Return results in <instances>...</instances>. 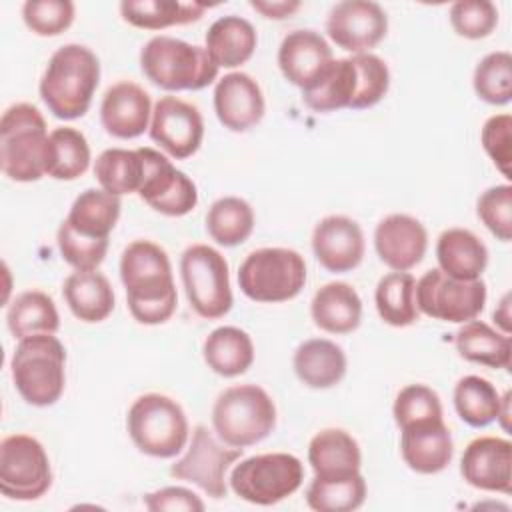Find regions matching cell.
<instances>
[{"label": "cell", "instance_id": "obj_1", "mask_svg": "<svg viewBox=\"0 0 512 512\" xmlns=\"http://www.w3.org/2000/svg\"><path fill=\"white\" fill-rule=\"evenodd\" d=\"M120 280L132 318L146 326L164 324L176 310L178 294L172 264L162 246L150 240L130 242L120 256Z\"/></svg>", "mask_w": 512, "mask_h": 512}, {"label": "cell", "instance_id": "obj_2", "mask_svg": "<svg viewBox=\"0 0 512 512\" xmlns=\"http://www.w3.org/2000/svg\"><path fill=\"white\" fill-rule=\"evenodd\" d=\"M98 82V56L88 46L64 44L46 64L40 80V98L56 118L76 120L88 112Z\"/></svg>", "mask_w": 512, "mask_h": 512}, {"label": "cell", "instance_id": "obj_3", "mask_svg": "<svg viewBox=\"0 0 512 512\" xmlns=\"http://www.w3.org/2000/svg\"><path fill=\"white\" fill-rule=\"evenodd\" d=\"M50 134L40 110L12 104L0 118V166L14 182H36L48 174Z\"/></svg>", "mask_w": 512, "mask_h": 512}, {"label": "cell", "instance_id": "obj_4", "mask_svg": "<svg viewBox=\"0 0 512 512\" xmlns=\"http://www.w3.org/2000/svg\"><path fill=\"white\" fill-rule=\"evenodd\" d=\"M10 372L24 402L38 408L52 406L66 386V350L54 334L22 338L14 348Z\"/></svg>", "mask_w": 512, "mask_h": 512}, {"label": "cell", "instance_id": "obj_5", "mask_svg": "<svg viewBox=\"0 0 512 512\" xmlns=\"http://www.w3.org/2000/svg\"><path fill=\"white\" fill-rule=\"evenodd\" d=\"M140 68L154 86L168 92L202 90L220 70L204 46L172 36L150 38L140 50Z\"/></svg>", "mask_w": 512, "mask_h": 512}, {"label": "cell", "instance_id": "obj_6", "mask_svg": "<svg viewBox=\"0 0 512 512\" xmlns=\"http://www.w3.org/2000/svg\"><path fill=\"white\" fill-rule=\"evenodd\" d=\"M216 436L234 448L262 442L276 426V406L268 392L256 384L230 386L212 406Z\"/></svg>", "mask_w": 512, "mask_h": 512}, {"label": "cell", "instance_id": "obj_7", "mask_svg": "<svg viewBox=\"0 0 512 512\" xmlns=\"http://www.w3.org/2000/svg\"><path fill=\"white\" fill-rule=\"evenodd\" d=\"M134 446L152 458H174L186 448L190 426L182 406L166 394L138 396L126 414Z\"/></svg>", "mask_w": 512, "mask_h": 512}, {"label": "cell", "instance_id": "obj_8", "mask_svg": "<svg viewBox=\"0 0 512 512\" xmlns=\"http://www.w3.org/2000/svg\"><path fill=\"white\" fill-rule=\"evenodd\" d=\"M306 284V262L292 248L252 250L238 268V286L254 302L276 304L296 298Z\"/></svg>", "mask_w": 512, "mask_h": 512}, {"label": "cell", "instance_id": "obj_9", "mask_svg": "<svg viewBox=\"0 0 512 512\" xmlns=\"http://www.w3.org/2000/svg\"><path fill=\"white\" fill-rule=\"evenodd\" d=\"M304 480L300 458L288 452L256 454L240 460L230 472L232 492L258 506H272L292 496Z\"/></svg>", "mask_w": 512, "mask_h": 512}, {"label": "cell", "instance_id": "obj_10", "mask_svg": "<svg viewBox=\"0 0 512 512\" xmlns=\"http://www.w3.org/2000/svg\"><path fill=\"white\" fill-rule=\"evenodd\" d=\"M180 276L194 312L206 320L222 318L232 308L226 258L208 244H192L180 256Z\"/></svg>", "mask_w": 512, "mask_h": 512}, {"label": "cell", "instance_id": "obj_11", "mask_svg": "<svg viewBox=\"0 0 512 512\" xmlns=\"http://www.w3.org/2000/svg\"><path fill=\"white\" fill-rule=\"evenodd\" d=\"M52 486V468L44 446L28 434H10L0 442V492L10 500H38Z\"/></svg>", "mask_w": 512, "mask_h": 512}, {"label": "cell", "instance_id": "obj_12", "mask_svg": "<svg viewBox=\"0 0 512 512\" xmlns=\"http://www.w3.org/2000/svg\"><path fill=\"white\" fill-rule=\"evenodd\" d=\"M484 304L486 284L482 278L458 280L440 268H432L416 280V306L430 318L464 324L478 318Z\"/></svg>", "mask_w": 512, "mask_h": 512}, {"label": "cell", "instance_id": "obj_13", "mask_svg": "<svg viewBox=\"0 0 512 512\" xmlns=\"http://www.w3.org/2000/svg\"><path fill=\"white\" fill-rule=\"evenodd\" d=\"M240 458L242 448L220 444L204 424H198L192 430V440L184 456L170 466V476L190 482L206 496L220 500L228 492L226 474Z\"/></svg>", "mask_w": 512, "mask_h": 512}, {"label": "cell", "instance_id": "obj_14", "mask_svg": "<svg viewBox=\"0 0 512 512\" xmlns=\"http://www.w3.org/2000/svg\"><path fill=\"white\" fill-rule=\"evenodd\" d=\"M144 174L138 196L164 216H186L198 204L196 184L154 148H138Z\"/></svg>", "mask_w": 512, "mask_h": 512}, {"label": "cell", "instance_id": "obj_15", "mask_svg": "<svg viewBox=\"0 0 512 512\" xmlns=\"http://www.w3.org/2000/svg\"><path fill=\"white\" fill-rule=\"evenodd\" d=\"M150 138L172 158H190L202 144L204 120L198 108L176 96H162L152 108Z\"/></svg>", "mask_w": 512, "mask_h": 512}, {"label": "cell", "instance_id": "obj_16", "mask_svg": "<svg viewBox=\"0 0 512 512\" xmlns=\"http://www.w3.org/2000/svg\"><path fill=\"white\" fill-rule=\"evenodd\" d=\"M326 32L330 40L352 54H362L380 44L388 32V16L370 0H344L332 6Z\"/></svg>", "mask_w": 512, "mask_h": 512}, {"label": "cell", "instance_id": "obj_17", "mask_svg": "<svg viewBox=\"0 0 512 512\" xmlns=\"http://www.w3.org/2000/svg\"><path fill=\"white\" fill-rule=\"evenodd\" d=\"M462 478L478 490L512 492V444L500 436L474 438L460 458Z\"/></svg>", "mask_w": 512, "mask_h": 512}, {"label": "cell", "instance_id": "obj_18", "mask_svg": "<svg viewBox=\"0 0 512 512\" xmlns=\"http://www.w3.org/2000/svg\"><path fill=\"white\" fill-rule=\"evenodd\" d=\"M374 248L388 268L408 272L422 262L428 248V232L414 216L390 214L374 230Z\"/></svg>", "mask_w": 512, "mask_h": 512}, {"label": "cell", "instance_id": "obj_19", "mask_svg": "<svg viewBox=\"0 0 512 512\" xmlns=\"http://www.w3.org/2000/svg\"><path fill=\"white\" fill-rule=\"evenodd\" d=\"M364 234L358 222L348 216H326L312 232V250L328 272H350L364 258Z\"/></svg>", "mask_w": 512, "mask_h": 512}, {"label": "cell", "instance_id": "obj_20", "mask_svg": "<svg viewBox=\"0 0 512 512\" xmlns=\"http://www.w3.org/2000/svg\"><path fill=\"white\" fill-rule=\"evenodd\" d=\"M152 100L150 94L128 80L112 84L100 104L102 128L120 140L138 138L150 128Z\"/></svg>", "mask_w": 512, "mask_h": 512}, {"label": "cell", "instance_id": "obj_21", "mask_svg": "<svg viewBox=\"0 0 512 512\" xmlns=\"http://www.w3.org/2000/svg\"><path fill=\"white\" fill-rule=\"evenodd\" d=\"M266 110L260 84L246 72H230L216 82L214 112L220 124L232 132L256 126Z\"/></svg>", "mask_w": 512, "mask_h": 512}, {"label": "cell", "instance_id": "obj_22", "mask_svg": "<svg viewBox=\"0 0 512 512\" xmlns=\"http://www.w3.org/2000/svg\"><path fill=\"white\" fill-rule=\"evenodd\" d=\"M334 60L330 44L316 30H292L278 48V66L282 76L306 90Z\"/></svg>", "mask_w": 512, "mask_h": 512}, {"label": "cell", "instance_id": "obj_23", "mask_svg": "<svg viewBox=\"0 0 512 512\" xmlns=\"http://www.w3.org/2000/svg\"><path fill=\"white\" fill-rule=\"evenodd\" d=\"M400 432V454L410 470L438 474L452 462L454 442L444 418L410 424Z\"/></svg>", "mask_w": 512, "mask_h": 512}, {"label": "cell", "instance_id": "obj_24", "mask_svg": "<svg viewBox=\"0 0 512 512\" xmlns=\"http://www.w3.org/2000/svg\"><path fill=\"white\" fill-rule=\"evenodd\" d=\"M308 464L316 478L340 480L360 472L362 454L358 442L342 428L320 430L308 444Z\"/></svg>", "mask_w": 512, "mask_h": 512}, {"label": "cell", "instance_id": "obj_25", "mask_svg": "<svg viewBox=\"0 0 512 512\" xmlns=\"http://www.w3.org/2000/svg\"><path fill=\"white\" fill-rule=\"evenodd\" d=\"M314 324L328 334H350L360 326L362 300L346 282H328L316 290L310 302Z\"/></svg>", "mask_w": 512, "mask_h": 512}, {"label": "cell", "instance_id": "obj_26", "mask_svg": "<svg viewBox=\"0 0 512 512\" xmlns=\"http://www.w3.org/2000/svg\"><path fill=\"white\" fill-rule=\"evenodd\" d=\"M292 366L302 384L308 388L326 390L344 378L346 354L332 340L310 338L296 348Z\"/></svg>", "mask_w": 512, "mask_h": 512}, {"label": "cell", "instance_id": "obj_27", "mask_svg": "<svg viewBox=\"0 0 512 512\" xmlns=\"http://www.w3.org/2000/svg\"><path fill=\"white\" fill-rule=\"evenodd\" d=\"M438 268L458 280H478L488 264L484 242L466 228H448L436 242Z\"/></svg>", "mask_w": 512, "mask_h": 512}, {"label": "cell", "instance_id": "obj_28", "mask_svg": "<svg viewBox=\"0 0 512 512\" xmlns=\"http://www.w3.org/2000/svg\"><path fill=\"white\" fill-rule=\"evenodd\" d=\"M254 26L236 14L214 20L206 32V52L218 68H236L248 62L256 50Z\"/></svg>", "mask_w": 512, "mask_h": 512}, {"label": "cell", "instance_id": "obj_29", "mask_svg": "<svg viewBox=\"0 0 512 512\" xmlns=\"http://www.w3.org/2000/svg\"><path fill=\"white\" fill-rule=\"evenodd\" d=\"M62 294L70 312L88 324L106 320L114 310V290L98 270L72 272L62 284Z\"/></svg>", "mask_w": 512, "mask_h": 512}, {"label": "cell", "instance_id": "obj_30", "mask_svg": "<svg viewBox=\"0 0 512 512\" xmlns=\"http://www.w3.org/2000/svg\"><path fill=\"white\" fill-rule=\"evenodd\" d=\"M202 356L212 372L224 378H234L252 366L254 344L248 332L236 326H220L206 336Z\"/></svg>", "mask_w": 512, "mask_h": 512}, {"label": "cell", "instance_id": "obj_31", "mask_svg": "<svg viewBox=\"0 0 512 512\" xmlns=\"http://www.w3.org/2000/svg\"><path fill=\"white\" fill-rule=\"evenodd\" d=\"M354 94L356 68L352 58H336L312 86L302 90V100L314 112H336L350 108Z\"/></svg>", "mask_w": 512, "mask_h": 512}, {"label": "cell", "instance_id": "obj_32", "mask_svg": "<svg viewBox=\"0 0 512 512\" xmlns=\"http://www.w3.org/2000/svg\"><path fill=\"white\" fill-rule=\"evenodd\" d=\"M206 12L204 4L178 0H124L120 14L124 22L142 30H162L196 22Z\"/></svg>", "mask_w": 512, "mask_h": 512}, {"label": "cell", "instance_id": "obj_33", "mask_svg": "<svg viewBox=\"0 0 512 512\" xmlns=\"http://www.w3.org/2000/svg\"><path fill=\"white\" fill-rule=\"evenodd\" d=\"M120 208V196L102 188H86L76 196L64 220L84 236L108 238L120 218Z\"/></svg>", "mask_w": 512, "mask_h": 512}, {"label": "cell", "instance_id": "obj_34", "mask_svg": "<svg viewBox=\"0 0 512 512\" xmlns=\"http://www.w3.org/2000/svg\"><path fill=\"white\" fill-rule=\"evenodd\" d=\"M456 350L458 354L476 364L490 368H508L512 340L508 334L494 330L482 320H468L456 332Z\"/></svg>", "mask_w": 512, "mask_h": 512}, {"label": "cell", "instance_id": "obj_35", "mask_svg": "<svg viewBox=\"0 0 512 512\" xmlns=\"http://www.w3.org/2000/svg\"><path fill=\"white\" fill-rule=\"evenodd\" d=\"M6 324L14 338L22 340L36 334H56L60 316L54 300L42 290L18 294L6 312Z\"/></svg>", "mask_w": 512, "mask_h": 512}, {"label": "cell", "instance_id": "obj_36", "mask_svg": "<svg viewBox=\"0 0 512 512\" xmlns=\"http://www.w3.org/2000/svg\"><path fill=\"white\" fill-rule=\"evenodd\" d=\"M374 302L378 316L396 328L410 326L418 320L416 280L410 272H390L378 280Z\"/></svg>", "mask_w": 512, "mask_h": 512}, {"label": "cell", "instance_id": "obj_37", "mask_svg": "<svg viewBox=\"0 0 512 512\" xmlns=\"http://www.w3.org/2000/svg\"><path fill=\"white\" fill-rule=\"evenodd\" d=\"M454 408L462 422L472 428H484L498 420L502 396L490 380L470 374L454 386Z\"/></svg>", "mask_w": 512, "mask_h": 512}, {"label": "cell", "instance_id": "obj_38", "mask_svg": "<svg viewBox=\"0 0 512 512\" xmlns=\"http://www.w3.org/2000/svg\"><path fill=\"white\" fill-rule=\"evenodd\" d=\"M254 210L238 196H224L212 202L206 212V230L210 238L226 248L246 242L254 230Z\"/></svg>", "mask_w": 512, "mask_h": 512}, {"label": "cell", "instance_id": "obj_39", "mask_svg": "<svg viewBox=\"0 0 512 512\" xmlns=\"http://www.w3.org/2000/svg\"><path fill=\"white\" fill-rule=\"evenodd\" d=\"M144 174L142 156L136 150L126 148H108L104 150L94 162V176L102 190L124 196V194H138Z\"/></svg>", "mask_w": 512, "mask_h": 512}, {"label": "cell", "instance_id": "obj_40", "mask_svg": "<svg viewBox=\"0 0 512 512\" xmlns=\"http://www.w3.org/2000/svg\"><path fill=\"white\" fill-rule=\"evenodd\" d=\"M90 166V146L86 136L72 128L60 126L50 132L48 174L56 180H76Z\"/></svg>", "mask_w": 512, "mask_h": 512}, {"label": "cell", "instance_id": "obj_41", "mask_svg": "<svg viewBox=\"0 0 512 512\" xmlns=\"http://www.w3.org/2000/svg\"><path fill=\"white\" fill-rule=\"evenodd\" d=\"M366 500V480L358 472L350 478H316L306 488V504L316 512H352Z\"/></svg>", "mask_w": 512, "mask_h": 512}, {"label": "cell", "instance_id": "obj_42", "mask_svg": "<svg viewBox=\"0 0 512 512\" xmlns=\"http://www.w3.org/2000/svg\"><path fill=\"white\" fill-rule=\"evenodd\" d=\"M474 92L480 100L502 106L512 98V56L506 50L486 54L474 68Z\"/></svg>", "mask_w": 512, "mask_h": 512}, {"label": "cell", "instance_id": "obj_43", "mask_svg": "<svg viewBox=\"0 0 512 512\" xmlns=\"http://www.w3.org/2000/svg\"><path fill=\"white\" fill-rule=\"evenodd\" d=\"M352 64L356 68V94L350 108L364 110L376 106L390 88V70L386 62L372 52H362L352 56Z\"/></svg>", "mask_w": 512, "mask_h": 512}, {"label": "cell", "instance_id": "obj_44", "mask_svg": "<svg viewBox=\"0 0 512 512\" xmlns=\"http://www.w3.org/2000/svg\"><path fill=\"white\" fill-rule=\"evenodd\" d=\"M58 250L74 270H98L108 252V238H90L76 232L66 220L58 226L56 232Z\"/></svg>", "mask_w": 512, "mask_h": 512}, {"label": "cell", "instance_id": "obj_45", "mask_svg": "<svg viewBox=\"0 0 512 512\" xmlns=\"http://www.w3.org/2000/svg\"><path fill=\"white\" fill-rule=\"evenodd\" d=\"M392 414L398 428L428 422V420H440L442 402H440V396L430 386L408 384L396 394Z\"/></svg>", "mask_w": 512, "mask_h": 512}, {"label": "cell", "instance_id": "obj_46", "mask_svg": "<svg viewBox=\"0 0 512 512\" xmlns=\"http://www.w3.org/2000/svg\"><path fill=\"white\" fill-rule=\"evenodd\" d=\"M450 24L458 36L480 40L496 28L498 10L490 0H458L450 6Z\"/></svg>", "mask_w": 512, "mask_h": 512}, {"label": "cell", "instance_id": "obj_47", "mask_svg": "<svg viewBox=\"0 0 512 512\" xmlns=\"http://www.w3.org/2000/svg\"><path fill=\"white\" fill-rule=\"evenodd\" d=\"M22 20L38 36H58L74 22V2L28 0L22 6Z\"/></svg>", "mask_w": 512, "mask_h": 512}, {"label": "cell", "instance_id": "obj_48", "mask_svg": "<svg viewBox=\"0 0 512 512\" xmlns=\"http://www.w3.org/2000/svg\"><path fill=\"white\" fill-rule=\"evenodd\" d=\"M482 224L502 242L512 238V186L498 184L484 190L476 204Z\"/></svg>", "mask_w": 512, "mask_h": 512}, {"label": "cell", "instance_id": "obj_49", "mask_svg": "<svg viewBox=\"0 0 512 512\" xmlns=\"http://www.w3.org/2000/svg\"><path fill=\"white\" fill-rule=\"evenodd\" d=\"M480 142L486 154L492 158L496 168L504 178L510 180V162H512V116L496 114L490 116L480 132Z\"/></svg>", "mask_w": 512, "mask_h": 512}, {"label": "cell", "instance_id": "obj_50", "mask_svg": "<svg viewBox=\"0 0 512 512\" xmlns=\"http://www.w3.org/2000/svg\"><path fill=\"white\" fill-rule=\"evenodd\" d=\"M144 506L150 512H162V510H170V512H202L204 510V502L188 488L182 486H166L160 488L156 492H150L142 498Z\"/></svg>", "mask_w": 512, "mask_h": 512}, {"label": "cell", "instance_id": "obj_51", "mask_svg": "<svg viewBox=\"0 0 512 512\" xmlns=\"http://www.w3.org/2000/svg\"><path fill=\"white\" fill-rule=\"evenodd\" d=\"M250 6L270 20H284L292 16L302 4L298 0H252Z\"/></svg>", "mask_w": 512, "mask_h": 512}, {"label": "cell", "instance_id": "obj_52", "mask_svg": "<svg viewBox=\"0 0 512 512\" xmlns=\"http://www.w3.org/2000/svg\"><path fill=\"white\" fill-rule=\"evenodd\" d=\"M494 320L500 324L504 334H510V296L508 294L500 300V306L494 310Z\"/></svg>", "mask_w": 512, "mask_h": 512}]
</instances>
